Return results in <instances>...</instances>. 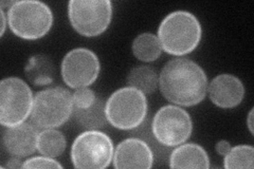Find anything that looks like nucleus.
<instances>
[{"label":"nucleus","mask_w":254,"mask_h":169,"mask_svg":"<svg viewBox=\"0 0 254 169\" xmlns=\"http://www.w3.org/2000/svg\"><path fill=\"white\" fill-rule=\"evenodd\" d=\"M101 63L93 51L76 48L69 51L62 61V77L65 84L73 89L87 88L99 77Z\"/></svg>","instance_id":"10"},{"label":"nucleus","mask_w":254,"mask_h":169,"mask_svg":"<svg viewBox=\"0 0 254 169\" xmlns=\"http://www.w3.org/2000/svg\"><path fill=\"white\" fill-rule=\"evenodd\" d=\"M206 91L211 102L222 109L237 107L245 96V88L242 80L232 74L215 76L208 85Z\"/></svg>","instance_id":"12"},{"label":"nucleus","mask_w":254,"mask_h":169,"mask_svg":"<svg viewBox=\"0 0 254 169\" xmlns=\"http://www.w3.org/2000/svg\"><path fill=\"white\" fill-rule=\"evenodd\" d=\"M114 144L100 130H86L78 134L71 146V161L78 169H104L113 162Z\"/></svg>","instance_id":"6"},{"label":"nucleus","mask_w":254,"mask_h":169,"mask_svg":"<svg viewBox=\"0 0 254 169\" xmlns=\"http://www.w3.org/2000/svg\"><path fill=\"white\" fill-rule=\"evenodd\" d=\"M71 26L79 35L95 37L104 33L113 18L109 0H71L68 3Z\"/></svg>","instance_id":"7"},{"label":"nucleus","mask_w":254,"mask_h":169,"mask_svg":"<svg viewBox=\"0 0 254 169\" xmlns=\"http://www.w3.org/2000/svg\"><path fill=\"white\" fill-rule=\"evenodd\" d=\"M97 100V96H95L94 92L87 88H79L76 89V91L72 94V101H73V108L78 109H84L88 108Z\"/></svg>","instance_id":"21"},{"label":"nucleus","mask_w":254,"mask_h":169,"mask_svg":"<svg viewBox=\"0 0 254 169\" xmlns=\"http://www.w3.org/2000/svg\"><path fill=\"white\" fill-rule=\"evenodd\" d=\"M0 15H1V33H0V36H3L5 28H6L7 16H5L4 10H2V9H0Z\"/></svg>","instance_id":"25"},{"label":"nucleus","mask_w":254,"mask_h":169,"mask_svg":"<svg viewBox=\"0 0 254 169\" xmlns=\"http://www.w3.org/2000/svg\"><path fill=\"white\" fill-rule=\"evenodd\" d=\"M21 168H42V169H58V168H63V165H61L57 160H54L53 158L50 157H34L26 160L25 162L22 163Z\"/></svg>","instance_id":"22"},{"label":"nucleus","mask_w":254,"mask_h":169,"mask_svg":"<svg viewBox=\"0 0 254 169\" xmlns=\"http://www.w3.org/2000/svg\"><path fill=\"white\" fill-rule=\"evenodd\" d=\"M131 50L137 59L144 62H152L157 60L161 55L162 48L156 35L142 33L133 39Z\"/></svg>","instance_id":"17"},{"label":"nucleus","mask_w":254,"mask_h":169,"mask_svg":"<svg viewBox=\"0 0 254 169\" xmlns=\"http://www.w3.org/2000/svg\"><path fill=\"white\" fill-rule=\"evenodd\" d=\"M113 163L117 169H149L154 164V155L144 141L129 138L118 145Z\"/></svg>","instance_id":"11"},{"label":"nucleus","mask_w":254,"mask_h":169,"mask_svg":"<svg viewBox=\"0 0 254 169\" xmlns=\"http://www.w3.org/2000/svg\"><path fill=\"white\" fill-rule=\"evenodd\" d=\"M39 132L34 124L23 122L6 127L2 135V145L9 154L16 158H26L37 149Z\"/></svg>","instance_id":"13"},{"label":"nucleus","mask_w":254,"mask_h":169,"mask_svg":"<svg viewBox=\"0 0 254 169\" xmlns=\"http://www.w3.org/2000/svg\"><path fill=\"white\" fill-rule=\"evenodd\" d=\"M53 25L49 5L37 0H20L7 11V26L13 34L26 40H37L48 34Z\"/></svg>","instance_id":"3"},{"label":"nucleus","mask_w":254,"mask_h":169,"mask_svg":"<svg viewBox=\"0 0 254 169\" xmlns=\"http://www.w3.org/2000/svg\"><path fill=\"white\" fill-rule=\"evenodd\" d=\"M162 51L174 56L192 53L202 37V29L196 16L188 11H175L166 15L157 35Z\"/></svg>","instance_id":"2"},{"label":"nucleus","mask_w":254,"mask_h":169,"mask_svg":"<svg viewBox=\"0 0 254 169\" xmlns=\"http://www.w3.org/2000/svg\"><path fill=\"white\" fill-rule=\"evenodd\" d=\"M66 147L67 141L65 135L55 128L44 129L42 132H39L37 150L43 156L58 158L63 155V152L66 150Z\"/></svg>","instance_id":"19"},{"label":"nucleus","mask_w":254,"mask_h":169,"mask_svg":"<svg viewBox=\"0 0 254 169\" xmlns=\"http://www.w3.org/2000/svg\"><path fill=\"white\" fill-rule=\"evenodd\" d=\"M72 113V94L63 87H50L34 96L31 119L37 128L49 129L65 124Z\"/></svg>","instance_id":"5"},{"label":"nucleus","mask_w":254,"mask_h":169,"mask_svg":"<svg viewBox=\"0 0 254 169\" xmlns=\"http://www.w3.org/2000/svg\"><path fill=\"white\" fill-rule=\"evenodd\" d=\"M72 115L76 122L87 130H99L108 122L105 113V104L98 98L88 108H73Z\"/></svg>","instance_id":"16"},{"label":"nucleus","mask_w":254,"mask_h":169,"mask_svg":"<svg viewBox=\"0 0 254 169\" xmlns=\"http://www.w3.org/2000/svg\"><path fill=\"white\" fill-rule=\"evenodd\" d=\"M152 130L156 140L164 146H178L190 139L193 122L185 109L168 105L157 111L153 118Z\"/></svg>","instance_id":"9"},{"label":"nucleus","mask_w":254,"mask_h":169,"mask_svg":"<svg viewBox=\"0 0 254 169\" xmlns=\"http://www.w3.org/2000/svg\"><path fill=\"white\" fill-rule=\"evenodd\" d=\"M33 93L18 77H6L0 83V123L3 127L19 125L31 115Z\"/></svg>","instance_id":"8"},{"label":"nucleus","mask_w":254,"mask_h":169,"mask_svg":"<svg viewBox=\"0 0 254 169\" xmlns=\"http://www.w3.org/2000/svg\"><path fill=\"white\" fill-rule=\"evenodd\" d=\"M215 149H216V152H217V154H218L219 156L225 157V156L228 154V152H229V150L231 149V146H230V143H229L228 141L222 140V141H219V142L216 144Z\"/></svg>","instance_id":"23"},{"label":"nucleus","mask_w":254,"mask_h":169,"mask_svg":"<svg viewBox=\"0 0 254 169\" xmlns=\"http://www.w3.org/2000/svg\"><path fill=\"white\" fill-rule=\"evenodd\" d=\"M164 98L176 105L192 107L200 104L208 90V77L195 61L177 57L168 61L159 75Z\"/></svg>","instance_id":"1"},{"label":"nucleus","mask_w":254,"mask_h":169,"mask_svg":"<svg viewBox=\"0 0 254 169\" xmlns=\"http://www.w3.org/2000/svg\"><path fill=\"white\" fill-rule=\"evenodd\" d=\"M105 113L108 123L117 129H134L146 117V96L136 88H120L109 96L105 104Z\"/></svg>","instance_id":"4"},{"label":"nucleus","mask_w":254,"mask_h":169,"mask_svg":"<svg viewBox=\"0 0 254 169\" xmlns=\"http://www.w3.org/2000/svg\"><path fill=\"white\" fill-rule=\"evenodd\" d=\"M2 168H21L22 167V163L21 161L19 160V158L14 157L13 159L7 161V163L5 166H1Z\"/></svg>","instance_id":"24"},{"label":"nucleus","mask_w":254,"mask_h":169,"mask_svg":"<svg viewBox=\"0 0 254 169\" xmlns=\"http://www.w3.org/2000/svg\"><path fill=\"white\" fill-rule=\"evenodd\" d=\"M247 125L250 130V133L253 134V109H251L250 113L248 115V119H247Z\"/></svg>","instance_id":"26"},{"label":"nucleus","mask_w":254,"mask_h":169,"mask_svg":"<svg viewBox=\"0 0 254 169\" xmlns=\"http://www.w3.org/2000/svg\"><path fill=\"white\" fill-rule=\"evenodd\" d=\"M224 167L227 169H252L254 167V148L250 145H238L225 156Z\"/></svg>","instance_id":"20"},{"label":"nucleus","mask_w":254,"mask_h":169,"mask_svg":"<svg viewBox=\"0 0 254 169\" xmlns=\"http://www.w3.org/2000/svg\"><path fill=\"white\" fill-rule=\"evenodd\" d=\"M170 167L178 169L210 168V159L200 145L188 143L178 145L170 157Z\"/></svg>","instance_id":"14"},{"label":"nucleus","mask_w":254,"mask_h":169,"mask_svg":"<svg viewBox=\"0 0 254 169\" xmlns=\"http://www.w3.org/2000/svg\"><path fill=\"white\" fill-rule=\"evenodd\" d=\"M25 73L35 86L50 85L55 77V67L51 58L46 55L31 56L25 67Z\"/></svg>","instance_id":"15"},{"label":"nucleus","mask_w":254,"mask_h":169,"mask_svg":"<svg viewBox=\"0 0 254 169\" xmlns=\"http://www.w3.org/2000/svg\"><path fill=\"white\" fill-rule=\"evenodd\" d=\"M127 84L136 88L142 93L152 94L159 86V76L155 69L149 66H138L132 68L127 75Z\"/></svg>","instance_id":"18"}]
</instances>
